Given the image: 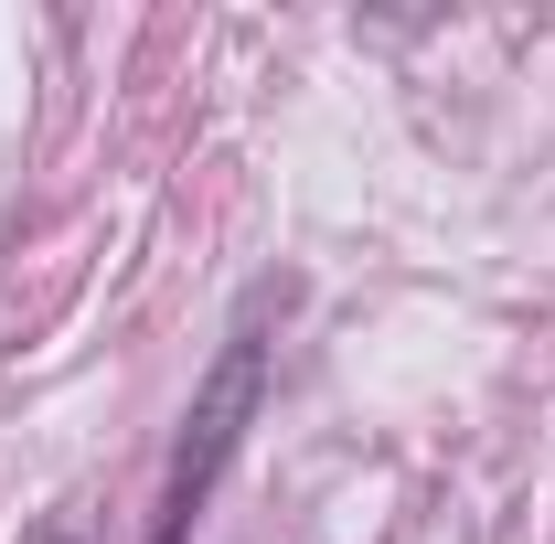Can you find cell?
Instances as JSON below:
<instances>
[{
    "mask_svg": "<svg viewBox=\"0 0 555 544\" xmlns=\"http://www.w3.org/2000/svg\"><path fill=\"white\" fill-rule=\"evenodd\" d=\"M257 396H268V332L235 321L224 352H214V374L193 385L182 438H171V470H160V502H150V544H193L214 480L235 470V449H246V427H257Z\"/></svg>",
    "mask_w": 555,
    "mask_h": 544,
    "instance_id": "obj_1",
    "label": "cell"
}]
</instances>
